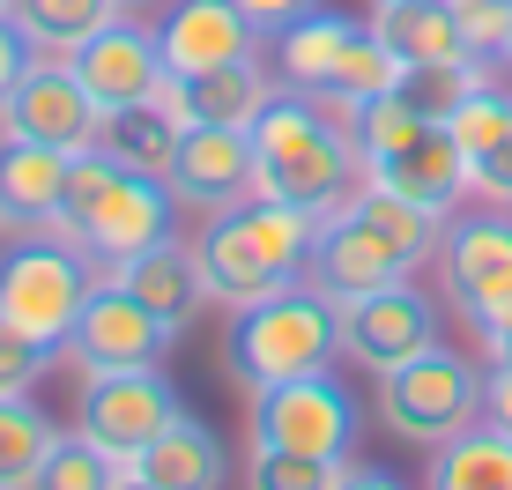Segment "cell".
<instances>
[{"instance_id": "obj_1", "label": "cell", "mask_w": 512, "mask_h": 490, "mask_svg": "<svg viewBox=\"0 0 512 490\" xmlns=\"http://www.w3.org/2000/svg\"><path fill=\"white\" fill-rule=\"evenodd\" d=\"M349 112H357V104L275 82V97L260 104V119L245 127L253 134V194L290 201V208H305V216L349 208L357 186H364V156H357V134H349Z\"/></svg>"}, {"instance_id": "obj_2", "label": "cell", "mask_w": 512, "mask_h": 490, "mask_svg": "<svg viewBox=\"0 0 512 490\" xmlns=\"http://www.w3.org/2000/svg\"><path fill=\"white\" fill-rule=\"evenodd\" d=\"M438 253V216L416 201H401L394 186H357V201L320 216L312 231V260H305V283L327 290L334 305L364 290H386V283H409L423 260Z\"/></svg>"}, {"instance_id": "obj_3", "label": "cell", "mask_w": 512, "mask_h": 490, "mask_svg": "<svg viewBox=\"0 0 512 490\" xmlns=\"http://www.w3.org/2000/svg\"><path fill=\"white\" fill-rule=\"evenodd\" d=\"M312 231H320V216H305V208H290V201H268V194H245L231 208H216V216H201V231L186 245H193V260H201L208 305L238 312V305H253V297H268V290L305 283Z\"/></svg>"}, {"instance_id": "obj_4", "label": "cell", "mask_w": 512, "mask_h": 490, "mask_svg": "<svg viewBox=\"0 0 512 490\" xmlns=\"http://www.w3.org/2000/svg\"><path fill=\"white\" fill-rule=\"evenodd\" d=\"M52 231L75 238L97 268H112V260L179 231V201H171L164 179H149L134 164H112L104 149H82V156H67V194H60Z\"/></svg>"}, {"instance_id": "obj_5", "label": "cell", "mask_w": 512, "mask_h": 490, "mask_svg": "<svg viewBox=\"0 0 512 490\" xmlns=\"http://www.w3.org/2000/svg\"><path fill=\"white\" fill-rule=\"evenodd\" d=\"M231 372L245 387H268V379H305V372H334L342 357V305L312 283L268 290L253 305L231 312V342H223Z\"/></svg>"}, {"instance_id": "obj_6", "label": "cell", "mask_w": 512, "mask_h": 490, "mask_svg": "<svg viewBox=\"0 0 512 490\" xmlns=\"http://www.w3.org/2000/svg\"><path fill=\"white\" fill-rule=\"evenodd\" d=\"M379 416L401 446H423V453L446 446L453 431H468L483 416V364H468L446 342L416 349L409 364L379 372Z\"/></svg>"}, {"instance_id": "obj_7", "label": "cell", "mask_w": 512, "mask_h": 490, "mask_svg": "<svg viewBox=\"0 0 512 490\" xmlns=\"http://www.w3.org/2000/svg\"><path fill=\"white\" fill-rule=\"evenodd\" d=\"M90 283H97V260L75 238H60L52 223L45 231H23L0 253V320H15V327H30V335L67 349V327H75Z\"/></svg>"}, {"instance_id": "obj_8", "label": "cell", "mask_w": 512, "mask_h": 490, "mask_svg": "<svg viewBox=\"0 0 512 490\" xmlns=\"http://www.w3.org/2000/svg\"><path fill=\"white\" fill-rule=\"evenodd\" d=\"M245 431H253V446H290V453L349 461V453H357V431H364V409L349 401V387L334 372H305V379L245 387Z\"/></svg>"}, {"instance_id": "obj_9", "label": "cell", "mask_w": 512, "mask_h": 490, "mask_svg": "<svg viewBox=\"0 0 512 490\" xmlns=\"http://www.w3.org/2000/svg\"><path fill=\"white\" fill-rule=\"evenodd\" d=\"M438 290L446 305L461 312L468 327H483L490 312L512 305V208L505 201H483V208H453L438 223Z\"/></svg>"}, {"instance_id": "obj_10", "label": "cell", "mask_w": 512, "mask_h": 490, "mask_svg": "<svg viewBox=\"0 0 512 490\" xmlns=\"http://www.w3.org/2000/svg\"><path fill=\"white\" fill-rule=\"evenodd\" d=\"M186 416L179 387L164 379V364H134V372H82V394H75V431L97 439L104 453L134 461L156 431H171Z\"/></svg>"}, {"instance_id": "obj_11", "label": "cell", "mask_w": 512, "mask_h": 490, "mask_svg": "<svg viewBox=\"0 0 512 490\" xmlns=\"http://www.w3.org/2000/svg\"><path fill=\"white\" fill-rule=\"evenodd\" d=\"M171 342H179V327L156 320L134 290H119L112 275L97 268V283H90V297H82L60 357L75 364V372H134V364H164Z\"/></svg>"}, {"instance_id": "obj_12", "label": "cell", "mask_w": 512, "mask_h": 490, "mask_svg": "<svg viewBox=\"0 0 512 490\" xmlns=\"http://www.w3.org/2000/svg\"><path fill=\"white\" fill-rule=\"evenodd\" d=\"M0 134H23V142H45L60 156H82L97 142V97L82 90V75L67 60H30L23 82L0 97Z\"/></svg>"}, {"instance_id": "obj_13", "label": "cell", "mask_w": 512, "mask_h": 490, "mask_svg": "<svg viewBox=\"0 0 512 490\" xmlns=\"http://www.w3.org/2000/svg\"><path fill=\"white\" fill-rule=\"evenodd\" d=\"M431 342H438V305L416 290V275L342 305V357L364 364V372H394V364H409Z\"/></svg>"}, {"instance_id": "obj_14", "label": "cell", "mask_w": 512, "mask_h": 490, "mask_svg": "<svg viewBox=\"0 0 512 490\" xmlns=\"http://www.w3.org/2000/svg\"><path fill=\"white\" fill-rule=\"evenodd\" d=\"M67 67L82 75V90L97 97V112H112V104H149L164 90V52H156V30L141 23L134 8H119L104 30H90L75 52H67Z\"/></svg>"}, {"instance_id": "obj_15", "label": "cell", "mask_w": 512, "mask_h": 490, "mask_svg": "<svg viewBox=\"0 0 512 490\" xmlns=\"http://www.w3.org/2000/svg\"><path fill=\"white\" fill-rule=\"evenodd\" d=\"M171 201L193 208V216H216L253 194V134L245 127H179V149H171L164 171Z\"/></svg>"}, {"instance_id": "obj_16", "label": "cell", "mask_w": 512, "mask_h": 490, "mask_svg": "<svg viewBox=\"0 0 512 490\" xmlns=\"http://www.w3.org/2000/svg\"><path fill=\"white\" fill-rule=\"evenodd\" d=\"M156 52H164V75H208V67L253 60L260 30L238 15V0H171L156 23Z\"/></svg>"}, {"instance_id": "obj_17", "label": "cell", "mask_w": 512, "mask_h": 490, "mask_svg": "<svg viewBox=\"0 0 512 490\" xmlns=\"http://www.w3.org/2000/svg\"><path fill=\"white\" fill-rule=\"evenodd\" d=\"M268 97H275V67H260V52L208 67V75H164V90H156V104L179 127H253Z\"/></svg>"}, {"instance_id": "obj_18", "label": "cell", "mask_w": 512, "mask_h": 490, "mask_svg": "<svg viewBox=\"0 0 512 490\" xmlns=\"http://www.w3.org/2000/svg\"><path fill=\"white\" fill-rule=\"evenodd\" d=\"M372 186H394L401 201H416V208H431L438 223L453 216L468 194H475V179H468V156H461V142H453V127L446 119H431V127L416 134L409 149H394V156H379L372 171H364Z\"/></svg>"}, {"instance_id": "obj_19", "label": "cell", "mask_w": 512, "mask_h": 490, "mask_svg": "<svg viewBox=\"0 0 512 490\" xmlns=\"http://www.w3.org/2000/svg\"><path fill=\"white\" fill-rule=\"evenodd\" d=\"M112 275L119 290H134L141 305L156 312V320H171L186 335L193 327V312L208 305V283H201V260H193V245L171 231V238H156V245H141V253H127V260H112Z\"/></svg>"}, {"instance_id": "obj_20", "label": "cell", "mask_w": 512, "mask_h": 490, "mask_svg": "<svg viewBox=\"0 0 512 490\" xmlns=\"http://www.w3.org/2000/svg\"><path fill=\"white\" fill-rule=\"evenodd\" d=\"M67 194V156L23 134H0V231H45Z\"/></svg>"}, {"instance_id": "obj_21", "label": "cell", "mask_w": 512, "mask_h": 490, "mask_svg": "<svg viewBox=\"0 0 512 490\" xmlns=\"http://www.w3.org/2000/svg\"><path fill=\"white\" fill-rule=\"evenodd\" d=\"M223 468H231L223 439L208 424H193V416H179L127 461V490H208V483H223Z\"/></svg>"}, {"instance_id": "obj_22", "label": "cell", "mask_w": 512, "mask_h": 490, "mask_svg": "<svg viewBox=\"0 0 512 490\" xmlns=\"http://www.w3.org/2000/svg\"><path fill=\"white\" fill-rule=\"evenodd\" d=\"M349 38H357V23H349V15L305 8L290 30H275V82H290V90H334Z\"/></svg>"}, {"instance_id": "obj_23", "label": "cell", "mask_w": 512, "mask_h": 490, "mask_svg": "<svg viewBox=\"0 0 512 490\" xmlns=\"http://www.w3.org/2000/svg\"><path fill=\"white\" fill-rule=\"evenodd\" d=\"M372 30L386 38V52H394L401 67H446V60H475L446 0H401V8H372Z\"/></svg>"}, {"instance_id": "obj_24", "label": "cell", "mask_w": 512, "mask_h": 490, "mask_svg": "<svg viewBox=\"0 0 512 490\" xmlns=\"http://www.w3.org/2000/svg\"><path fill=\"white\" fill-rule=\"evenodd\" d=\"M423 483H438V490H512V439L475 416L468 431H453L446 446H431Z\"/></svg>"}, {"instance_id": "obj_25", "label": "cell", "mask_w": 512, "mask_h": 490, "mask_svg": "<svg viewBox=\"0 0 512 490\" xmlns=\"http://www.w3.org/2000/svg\"><path fill=\"white\" fill-rule=\"evenodd\" d=\"M112 164H134V171H149V179H164L171 171V149H179V119L164 112V104H112V112H97V142Z\"/></svg>"}, {"instance_id": "obj_26", "label": "cell", "mask_w": 512, "mask_h": 490, "mask_svg": "<svg viewBox=\"0 0 512 490\" xmlns=\"http://www.w3.org/2000/svg\"><path fill=\"white\" fill-rule=\"evenodd\" d=\"M119 15V0H8V23L30 38V52L67 60L90 30H104Z\"/></svg>"}, {"instance_id": "obj_27", "label": "cell", "mask_w": 512, "mask_h": 490, "mask_svg": "<svg viewBox=\"0 0 512 490\" xmlns=\"http://www.w3.org/2000/svg\"><path fill=\"white\" fill-rule=\"evenodd\" d=\"M52 439H60V424L38 409V394H0V490L38 483Z\"/></svg>"}, {"instance_id": "obj_28", "label": "cell", "mask_w": 512, "mask_h": 490, "mask_svg": "<svg viewBox=\"0 0 512 490\" xmlns=\"http://www.w3.org/2000/svg\"><path fill=\"white\" fill-rule=\"evenodd\" d=\"M446 127H453V142H461V156H468V179H475V164L483 156H498L505 142H512V90H498V82H475V90L446 112Z\"/></svg>"}, {"instance_id": "obj_29", "label": "cell", "mask_w": 512, "mask_h": 490, "mask_svg": "<svg viewBox=\"0 0 512 490\" xmlns=\"http://www.w3.org/2000/svg\"><path fill=\"white\" fill-rule=\"evenodd\" d=\"M423 127H431V119L416 112V97H409V90H379V97H364L357 112H349V134H357V156H364V171H372L379 156L409 149Z\"/></svg>"}, {"instance_id": "obj_30", "label": "cell", "mask_w": 512, "mask_h": 490, "mask_svg": "<svg viewBox=\"0 0 512 490\" xmlns=\"http://www.w3.org/2000/svg\"><path fill=\"white\" fill-rule=\"evenodd\" d=\"M45 490H127V461L119 453H104L97 439H82V431H60L38 468Z\"/></svg>"}, {"instance_id": "obj_31", "label": "cell", "mask_w": 512, "mask_h": 490, "mask_svg": "<svg viewBox=\"0 0 512 490\" xmlns=\"http://www.w3.org/2000/svg\"><path fill=\"white\" fill-rule=\"evenodd\" d=\"M401 75H409V67L386 52V38H379L372 23H357V38H349V52H342V75H334V90H312V97L364 104V97H379V90H401Z\"/></svg>"}, {"instance_id": "obj_32", "label": "cell", "mask_w": 512, "mask_h": 490, "mask_svg": "<svg viewBox=\"0 0 512 490\" xmlns=\"http://www.w3.org/2000/svg\"><path fill=\"white\" fill-rule=\"evenodd\" d=\"M349 461H327V453H290V446H253L245 453V483L260 490H342Z\"/></svg>"}, {"instance_id": "obj_33", "label": "cell", "mask_w": 512, "mask_h": 490, "mask_svg": "<svg viewBox=\"0 0 512 490\" xmlns=\"http://www.w3.org/2000/svg\"><path fill=\"white\" fill-rule=\"evenodd\" d=\"M52 364H67L60 342H45V335H30V327L0 320V394H38V379L52 372Z\"/></svg>"}, {"instance_id": "obj_34", "label": "cell", "mask_w": 512, "mask_h": 490, "mask_svg": "<svg viewBox=\"0 0 512 490\" xmlns=\"http://www.w3.org/2000/svg\"><path fill=\"white\" fill-rule=\"evenodd\" d=\"M483 75H490V60H446V67H409V75H401V90L416 97L423 119H446Z\"/></svg>"}, {"instance_id": "obj_35", "label": "cell", "mask_w": 512, "mask_h": 490, "mask_svg": "<svg viewBox=\"0 0 512 490\" xmlns=\"http://www.w3.org/2000/svg\"><path fill=\"white\" fill-rule=\"evenodd\" d=\"M453 23H461V38L475 60H505V30H512V0H446Z\"/></svg>"}, {"instance_id": "obj_36", "label": "cell", "mask_w": 512, "mask_h": 490, "mask_svg": "<svg viewBox=\"0 0 512 490\" xmlns=\"http://www.w3.org/2000/svg\"><path fill=\"white\" fill-rule=\"evenodd\" d=\"M305 8H320V0H238V15L260 30V38H275V30H290Z\"/></svg>"}, {"instance_id": "obj_37", "label": "cell", "mask_w": 512, "mask_h": 490, "mask_svg": "<svg viewBox=\"0 0 512 490\" xmlns=\"http://www.w3.org/2000/svg\"><path fill=\"white\" fill-rule=\"evenodd\" d=\"M483 424L512 439V364H483Z\"/></svg>"}, {"instance_id": "obj_38", "label": "cell", "mask_w": 512, "mask_h": 490, "mask_svg": "<svg viewBox=\"0 0 512 490\" xmlns=\"http://www.w3.org/2000/svg\"><path fill=\"white\" fill-rule=\"evenodd\" d=\"M30 60H38V52H30V38L8 23V15H0V97H8L15 82H23V67H30Z\"/></svg>"}, {"instance_id": "obj_39", "label": "cell", "mask_w": 512, "mask_h": 490, "mask_svg": "<svg viewBox=\"0 0 512 490\" xmlns=\"http://www.w3.org/2000/svg\"><path fill=\"white\" fill-rule=\"evenodd\" d=\"M475 194H483V201H505V208H512V142H505L498 156H483V164H475Z\"/></svg>"}, {"instance_id": "obj_40", "label": "cell", "mask_w": 512, "mask_h": 490, "mask_svg": "<svg viewBox=\"0 0 512 490\" xmlns=\"http://www.w3.org/2000/svg\"><path fill=\"white\" fill-rule=\"evenodd\" d=\"M475 342H483V364H512V305L490 312V320L475 327Z\"/></svg>"}, {"instance_id": "obj_41", "label": "cell", "mask_w": 512, "mask_h": 490, "mask_svg": "<svg viewBox=\"0 0 512 490\" xmlns=\"http://www.w3.org/2000/svg\"><path fill=\"white\" fill-rule=\"evenodd\" d=\"M119 8H156V0H119Z\"/></svg>"}, {"instance_id": "obj_42", "label": "cell", "mask_w": 512, "mask_h": 490, "mask_svg": "<svg viewBox=\"0 0 512 490\" xmlns=\"http://www.w3.org/2000/svg\"><path fill=\"white\" fill-rule=\"evenodd\" d=\"M505 67H512V30H505Z\"/></svg>"}, {"instance_id": "obj_43", "label": "cell", "mask_w": 512, "mask_h": 490, "mask_svg": "<svg viewBox=\"0 0 512 490\" xmlns=\"http://www.w3.org/2000/svg\"><path fill=\"white\" fill-rule=\"evenodd\" d=\"M372 8H401V0H372Z\"/></svg>"}, {"instance_id": "obj_44", "label": "cell", "mask_w": 512, "mask_h": 490, "mask_svg": "<svg viewBox=\"0 0 512 490\" xmlns=\"http://www.w3.org/2000/svg\"><path fill=\"white\" fill-rule=\"evenodd\" d=\"M0 15H8V0H0Z\"/></svg>"}]
</instances>
